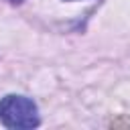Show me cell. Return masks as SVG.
<instances>
[{
	"mask_svg": "<svg viewBox=\"0 0 130 130\" xmlns=\"http://www.w3.org/2000/svg\"><path fill=\"white\" fill-rule=\"evenodd\" d=\"M10 2H12V4H20L22 0H10Z\"/></svg>",
	"mask_w": 130,
	"mask_h": 130,
	"instance_id": "2",
	"label": "cell"
},
{
	"mask_svg": "<svg viewBox=\"0 0 130 130\" xmlns=\"http://www.w3.org/2000/svg\"><path fill=\"white\" fill-rule=\"evenodd\" d=\"M0 124L16 130L37 128L41 124L39 108L30 98L14 95V93L4 95L0 98Z\"/></svg>",
	"mask_w": 130,
	"mask_h": 130,
	"instance_id": "1",
	"label": "cell"
}]
</instances>
